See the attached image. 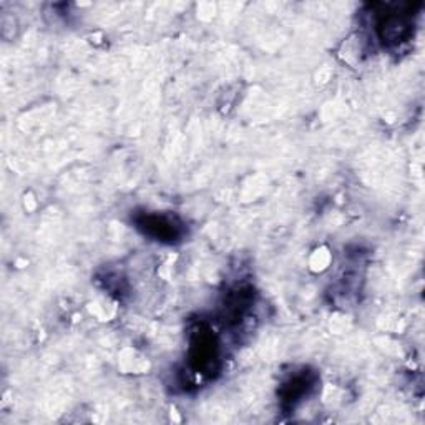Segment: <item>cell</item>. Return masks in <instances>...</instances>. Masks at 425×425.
Returning a JSON list of instances; mask_svg holds the SVG:
<instances>
[{
	"mask_svg": "<svg viewBox=\"0 0 425 425\" xmlns=\"http://www.w3.org/2000/svg\"><path fill=\"white\" fill-rule=\"evenodd\" d=\"M145 231L153 234L160 240H173L178 234V226L172 220L160 216H147V222H145Z\"/></svg>",
	"mask_w": 425,
	"mask_h": 425,
	"instance_id": "cell-1",
	"label": "cell"
}]
</instances>
